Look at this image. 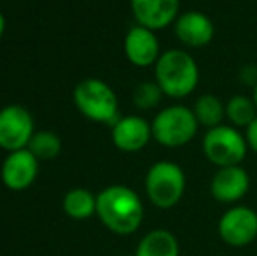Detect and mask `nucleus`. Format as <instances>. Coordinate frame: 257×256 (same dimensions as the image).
<instances>
[{
    "instance_id": "obj_2",
    "label": "nucleus",
    "mask_w": 257,
    "mask_h": 256,
    "mask_svg": "<svg viewBox=\"0 0 257 256\" xmlns=\"http://www.w3.org/2000/svg\"><path fill=\"white\" fill-rule=\"evenodd\" d=\"M154 81L163 95L173 100L189 97L200 81V67L186 49H166L154 65Z\"/></svg>"
},
{
    "instance_id": "obj_14",
    "label": "nucleus",
    "mask_w": 257,
    "mask_h": 256,
    "mask_svg": "<svg viewBox=\"0 0 257 256\" xmlns=\"http://www.w3.org/2000/svg\"><path fill=\"white\" fill-rule=\"evenodd\" d=\"M250 188V176L241 165L217 168L210 181V193L220 204H236Z\"/></svg>"
},
{
    "instance_id": "obj_20",
    "label": "nucleus",
    "mask_w": 257,
    "mask_h": 256,
    "mask_svg": "<svg viewBox=\"0 0 257 256\" xmlns=\"http://www.w3.org/2000/svg\"><path fill=\"white\" fill-rule=\"evenodd\" d=\"M163 92L156 81H142L133 88L132 100L133 106L140 111H151L159 106L163 99Z\"/></svg>"
},
{
    "instance_id": "obj_5",
    "label": "nucleus",
    "mask_w": 257,
    "mask_h": 256,
    "mask_svg": "<svg viewBox=\"0 0 257 256\" xmlns=\"http://www.w3.org/2000/svg\"><path fill=\"white\" fill-rule=\"evenodd\" d=\"M186 192V174L175 161L159 160L146 174V193L158 209H172L182 200Z\"/></svg>"
},
{
    "instance_id": "obj_10",
    "label": "nucleus",
    "mask_w": 257,
    "mask_h": 256,
    "mask_svg": "<svg viewBox=\"0 0 257 256\" xmlns=\"http://www.w3.org/2000/svg\"><path fill=\"white\" fill-rule=\"evenodd\" d=\"M122 49H124L126 60L140 68L154 67L161 56V46H159L156 32L142 25H133L126 32Z\"/></svg>"
},
{
    "instance_id": "obj_19",
    "label": "nucleus",
    "mask_w": 257,
    "mask_h": 256,
    "mask_svg": "<svg viewBox=\"0 0 257 256\" xmlns=\"http://www.w3.org/2000/svg\"><path fill=\"white\" fill-rule=\"evenodd\" d=\"M61 147H63V144H61V139L58 133L51 132V130H41V132L34 133L27 149L41 161L56 158L61 153Z\"/></svg>"
},
{
    "instance_id": "obj_15",
    "label": "nucleus",
    "mask_w": 257,
    "mask_h": 256,
    "mask_svg": "<svg viewBox=\"0 0 257 256\" xmlns=\"http://www.w3.org/2000/svg\"><path fill=\"white\" fill-rule=\"evenodd\" d=\"M135 256H180L179 240L165 228L151 230L139 242Z\"/></svg>"
},
{
    "instance_id": "obj_23",
    "label": "nucleus",
    "mask_w": 257,
    "mask_h": 256,
    "mask_svg": "<svg viewBox=\"0 0 257 256\" xmlns=\"http://www.w3.org/2000/svg\"><path fill=\"white\" fill-rule=\"evenodd\" d=\"M6 25H7L6 16H4V13H2V11H0V37H2L4 32H6Z\"/></svg>"
},
{
    "instance_id": "obj_4",
    "label": "nucleus",
    "mask_w": 257,
    "mask_h": 256,
    "mask_svg": "<svg viewBox=\"0 0 257 256\" xmlns=\"http://www.w3.org/2000/svg\"><path fill=\"white\" fill-rule=\"evenodd\" d=\"M153 139L165 147H182L196 137L200 123L194 111L182 104L161 109L151 121Z\"/></svg>"
},
{
    "instance_id": "obj_9",
    "label": "nucleus",
    "mask_w": 257,
    "mask_h": 256,
    "mask_svg": "<svg viewBox=\"0 0 257 256\" xmlns=\"http://www.w3.org/2000/svg\"><path fill=\"white\" fill-rule=\"evenodd\" d=\"M39 176V160L28 149L7 153L0 168V178L7 190L23 192L30 188Z\"/></svg>"
},
{
    "instance_id": "obj_17",
    "label": "nucleus",
    "mask_w": 257,
    "mask_h": 256,
    "mask_svg": "<svg viewBox=\"0 0 257 256\" xmlns=\"http://www.w3.org/2000/svg\"><path fill=\"white\" fill-rule=\"evenodd\" d=\"M63 211L72 219H89L96 214V195L86 188H74L65 193Z\"/></svg>"
},
{
    "instance_id": "obj_12",
    "label": "nucleus",
    "mask_w": 257,
    "mask_h": 256,
    "mask_svg": "<svg viewBox=\"0 0 257 256\" xmlns=\"http://www.w3.org/2000/svg\"><path fill=\"white\" fill-rule=\"evenodd\" d=\"M173 30L180 44L191 49L205 48L213 41V35H215L213 21L201 11L180 13L173 23Z\"/></svg>"
},
{
    "instance_id": "obj_13",
    "label": "nucleus",
    "mask_w": 257,
    "mask_h": 256,
    "mask_svg": "<svg viewBox=\"0 0 257 256\" xmlns=\"http://www.w3.org/2000/svg\"><path fill=\"white\" fill-rule=\"evenodd\" d=\"M137 25L151 30H165L180 14V0H130Z\"/></svg>"
},
{
    "instance_id": "obj_8",
    "label": "nucleus",
    "mask_w": 257,
    "mask_h": 256,
    "mask_svg": "<svg viewBox=\"0 0 257 256\" xmlns=\"http://www.w3.org/2000/svg\"><path fill=\"white\" fill-rule=\"evenodd\" d=\"M219 235L231 247L248 246L257 239V212L247 205L227 209L219 219Z\"/></svg>"
},
{
    "instance_id": "obj_16",
    "label": "nucleus",
    "mask_w": 257,
    "mask_h": 256,
    "mask_svg": "<svg viewBox=\"0 0 257 256\" xmlns=\"http://www.w3.org/2000/svg\"><path fill=\"white\" fill-rule=\"evenodd\" d=\"M193 111L200 127H205L206 130L219 127L226 120V104L213 93H203L198 97Z\"/></svg>"
},
{
    "instance_id": "obj_21",
    "label": "nucleus",
    "mask_w": 257,
    "mask_h": 256,
    "mask_svg": "<svg viewBox=\"0 0 257 256\" xmlns=\"http://www.w3.org/2000/svg\"><path fill=\"white\" fill-rule=\"evenodd\" d=\"M240 77L245 84H250L252 88L257 84V67L255 65H245L240 70Z\"/></svg>"
},
{
    "instance_id": "obj_24",
    "label": "nucleus",
    "mask_w": 257,
    "mask_h": 256,
    "mask_svg": "<svg viewBox=\"0 0 257 256\" xmlns=\"http://www.w3.org/2000/svg\"><path fill=\"white\" fill-rule=\"evenodd\" d=\"M252 99H254L255 106H257V84L254 86V90H252Z\"/></svg>"
},
{
    "instance_id": "obj_1",
    "label": "nucleus",
    "mask_w": 257,
    "mask_h": 256,
    "mask_svg": "<svg viewBox=\"0 0 257 256\" xmlns=\"http://www.w3.org/2000/svg\"><path fill=\"white\" fill-rule=\"evenodd\" d=\"M96 216L117 235L135 233L144 221L142 198L130 186H107L96 195Z\"/></svg>"
},
{
    "instance_id": "obj_22",
    "label": "nucleus",
    "mask_w": 257,
    "mask_h": 256,
    "mask_svg": "<svg viewBox=\"0 0 257 256\" xmlns=\"http://www.w3.org/2000/svg\"><path fill=\"white\" fill-rule=\"evenodd\" d=\"M245 139H247L248 149L257 153V118L245 128Z\"/></svg>"
},
{
    "instance_id": "obj_11",
    "label": "nucleus",
    "mask_w": 257,
    "mask_h": 256,
    "mask_svg": "<svg viewBox=\"0 0 257 256\" xmlns=\"http://www.w3.org/2000/svg\"><path fill=\"white\" fill-rule=\"evenodd\" d=\"M112 144L122 153H137L142 151L153 139V127L142 116L130 114L121 116L110 127Z\"/></svg>"
},
{
    "instance_id": "obj_7",
    "label": "nucleus",
    "mask_w": 257,
    "mask_h": 256,
    "mask_svg": "<svg viewBox=\"0 0 257 256\" xmlns=\"http://www.w3.org/2000/svg\"><path fill=\"white\" fill-rule=\"evenodd\" d=\"M34 133V116L27 107L11 104L0 109V149L7 153L27 149Z\"/></svg>"
},
{
    "instance_id": "obj_6",
    "label": "nucleus",
    "mask_w": 257,
    "mask_h": 256,
    "mask_svg": "<svg viewBox=\"0 0 257 256\" xmlns=\"http://www.w3.org/2000/svg\"><path fill=\"white\" fill-rule=\"evenodd\" d=\"M203 153L206 160L217 168L241 165L247 158L248 144L245 133L233 125H219L206 130L203 137Z\"/></svg>"
},
{
    "instance_id": "obj_3",
    "label": "nucleus",
    "mask_w": 257,
    "mask_h": 256,
    "mask_svg": "<svg viewBox=\"0 0 257 256\" xmlns=\"http://www.w3.org/2000/svg\"><path fill=\"white\" fill-rule=\"evenodd\" d=\"M74 106L89 121L112 125L119 120V100L108 82L98 77H86L74 88Z\"/></svg>"
},
{
    "instance_id": "obj_18",
    "label": "nucleus",
    "mask_w": 257,
    "mask_h": 256,
    "mask_svg": "<svg viewBox=\"0 0 257 256\" xmlns=\"http://www.w3.org/2000/svg\"><path fill=\"white\" fill-rule=\"evenodd\" d=\"M257 118V106L252 97L233 95L226 102V120L234 128H247Z\"/></svg>"
}]
</instances>
